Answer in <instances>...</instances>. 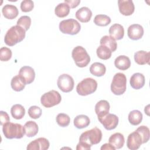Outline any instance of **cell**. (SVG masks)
I'll use <instances>...</instances> for the list:
<instances>
[{
	"mask_svg": "<svg viewBox=\"0 0 150 150\" xmlns=\"http://www.w3.org/2000/svg\"><path fill=\"white\" fill-rule=\"evenodd\" d=\"M102 139V132L100 129L94 127L83 132L77 145V150H90L93 145L100 142Z\"/></svg>",
	"mask_w": 150,
	"mask_h": 150,
	"instance_id": "obj_1",
	"label": "cell"
},
{
	"mask_svg": "<svg viewBox=\"0 0 150 150\" xmlns=\"http://www.w3.org/2000/svg\"><path fill=\"white\" fill-rule=\"evenodd\" d=\"M142 114L141 111L137 110L131 111L128 114V121L132 125H139L142 120Z\"/></svg>",
	"mask_w": 150,
	"mask_h": 150,
	"instance_id": "obj_28",
	"label": "cell"
},
{
	"mask_svg": "<svg viewBox=\"0 0 150 150\" xmlns=\"http://www.w3.org/2000/svg\"><path fill=\"white\" fill-rule=\"evenodd\" d=\"M42 110L39 107L36 105H33L28 109V115L33 119H38L42 115Z\"/></svg>",
	"mask_w": 150,
	"mask_h": 150,
	"instance_id": "obj_38",
	"label": "cell"
},
{
	"mask_svg": "<svg viewBox=\"0 0 150 150\" xmlns=\"http://www.w3.org/2000/svg\"><path fill=\"white\" fill-rule=\"evenodd\" d=\"M10 122V118L8 113L4 111H0V124L1 125H4L5 124Z\"/></svg>",
	"mask_w": 150,
	"mask_h": 150,
	"instance_id": "obj_40",
	"label": "cell"
},
{
	"mask_svg": "<svg viewBox=\"0 0 150 150\" xmlns=\"http://www.w3.org/2000/svg\"><path fill=\"white\" fill-rule=\"evenodd\" d=\"M145 82L144 76L140 73L133 74L130 78V85L132 88L135 90H139L144 86Z\"/></svg>",
	"mask_w": 150,
	"mask_h": 150,
	"instance_id": "obj_17",
	"label": "cell"
},
{
	"mask_svg": "<svg viewBox=\"0 0 150 150\" xmlns=\"http://www.w3.org/2000/svg\"><path fill=\"white\" fill-rule=\"evenodd\" d=\"M2 131L4 136L8 139H21L25 134L23 127L21 124L10 122L3 125Z\"/></svg>",
	"mask_w": 150,
	"mask_h": 150,
	"instance_id": "obj_3",
	"label": "cell"
},
{
	"mask_svg": "<svg viewBox=\"0 0 150 150\" xmlns=\"http://www.w3.org/2000/svg\"><path fill=\"white\" fill-rule=\"evenodd\" d=\"M2 12L4 16L8 19H13L16 18L19 14L17 7L11 4L5 5L2 9Z\"/></svg>",
	"mask_w": 150,
	"mask_h": 150,
	"instance_id": "obj_19",
	"label": "cell"
},
{
	"mask_svg": "<svg viewBox=\"0 0 150 150\" xmlns=\"http://www.w3.org/2000/svg\"><path fill=\"white\" fill-rule=\"evenodd\" d=\"M56 120L57 124L62 127H67L70 122L69 116L64 113H59L57 114Z\"/></svg>",
	"mask_w": 150,
	"mask_h": 150,
	"instance_id": "obj_34",
	"label": "cell"
},
{
	"mask_svg": "<svg viewBox=\"0 0 150 150\" xmlns=\"http://www.w3.org/2000/svg\"><path fill=\"white\" fill-rule=\"evenodd\" d=\"M98 120L107 130L114 129L118 124V117L113 114L108 113Z\"/></svg>",
	"mask_w": 150,
	"mask_h": 150,
	"instance_id": "obj_10",
	"label": "cell"
},
{
	"mask_svg": "<svg viewBox=\"0 0 150 150\" xmlns=\"http://www.w3.org/2000/svg\"><path fill=\"white\" fill-rule=\"evenodd\" d=\"M101 150H115V148L114 146H112L110 143H105L104 144H103L101 147Z\"/></svg>",
	"mask_w": 150,
	"mask_h": 150,
	"instance_id": "obj_42",
	"label": "cell"
},
{
	"mask_svg": "<svg viewBox=\"0 0 150 150\" xmlns=\"http://www.w3.org/2000/svg\"><path fill=\"white\" fill-rule=\"evenodd\" d=\"M118 5L120 12L124 16H130L135 11V6L132 0H119Z\"/></svg>",
	"mask_w": 150,
	"mask_h": 150,
	"instance_id": "obj_13",
	"label": "cell"
},
{
	"mask_svg": "<svg viewBox=\"0 0 150 150\" xmlns=\"http://www.w3.org/2000/svg\"><path fill=\"white\" fill-rule=\"evenodd\" d=\"M50 143L48 139L40 137L30 142L27 146L28 150H46L49 148Z\"/></svg>",
	"mask_w": 150,
	"mask_h": 150,
	"instance_id": "obj_14",
	"label": "cell"
},
{
	"mask_svg": "<svg viewBox=\"0 0 150 150\" xmlns=\"http://www.w3.org/2000/svg\"><path fill=\"white\" fill-rule=\"evenodd\" d=\"M111 22V18L106 15H97L94 19V23L99 26H106Z\"/></svg>",
	"mask_w": 150,
	"mask_h": 150,
	"instance_id": "obj_33",
	"label": "cell"
},
{
	"mask_svg": "<svg viewBox=\"0 0 150 150\" xmlns=\"http://www.w3.org/2000/svg\"><path fill=\"white\" fill-rule=\"evenodd\" d=\"M110 36L115 40H121L124 35V27L118 23H114L109 29L108 30Z\"/></svg>",
	"mask_w": 150,
	"mask_h": 150,
	"instance_id": "obj_20",
	"label": "cell"
},
{
	"mask_svg": "<svg viewBox=\"0 0 150 150\" xmlns=\"http://www.w3.org/2000/svg\"><path fill=\"white\" fill-rule=\"evenodd\" d=\"M31 25V18L29 16H21L16 22V25L22 28L25 31H27Z\"/></svg>",
	"mask_w": 150,
	"mask_h": 150,
	"instance_id": "obj_36",
	"label": "cell"
},
{
	"mask_svg": "<svg viewBox=\"0 0 150 150\" xmlns=\"http://www.w3.org/2000/svg\"><path fill=\"white\" fill-rule=\"evenodd\" d=\"M150 53L144 50H139L134 53V60L139 65L149 64Z\"/></svg>",
	"mask_w": 150,
	"mask_h": 150,
	"instance_id": "obj_23",
	"label": "cell"
},
{
	"mask_svg": "<svg viewBox=\"0 0 150 150\" xmlns=\"http://www.w3.org/2000/svg\"><path fill=\"white\" fill-rule=\"evenodd\" d=\"M97 88V82L91 77L86 78L78 83L76 87L77 93L82 96H86L95 92Z\"/></svg>",
	"mask_w": 150,
	"mask_h": 150,
	"instance_id": "obj_6",
	"label": "cell"
},
{
	"mask_svg": "<svg viewBox=\"0 0 150 150\" xmlns=\"http://www.w3.org/2000/svg\"><path fill=\"white\" fill-rule=\"evenodd\" d=\"M90 72L95 76L101 77L105 74L106 72V67L103 63L95 62L91 65L90 67Z\"/></svg>",
	"mask_w": 150,
	"mask_h": 150,
	"instance_id": "obj_26",
	"label": "cell"
},
{
	"mask_svg": "<svg viewBox=\"0 0 150 150\" xmlns=\"http://www.w3.org/2000/svg\"><path fill=\"white\" fill-rule=\"evenodd\" d=\"M108 142L115 149H120L124 146L125 142L124 137L122 134L116 132L110 137Z\"/></svg>",
	"mask_w": 150,
	"mask_h": 150,
	"instance_id": "obj_21",
	"label": "cell"
},
{
	"mask_svg": "<svg viewBox=\"0 0 150 150\" xmlns=\"http://www.w3.org/2000/svg\"><path fill=\"white\" fill-rule=\"evenodd\" d=\"M11 50L6 47H2L0 49V60L2 62H7L12 57Z\"/></svg>",
	"mask_w": 150,
	"mask_h": 150,
	"instance_id": "obj_37",
	"label": "cell"
},
{
	"mask_svg": "<svg viewBox=\"0 0 150 150\" xmlns=\"http://www.w3.org/2000/svg\"><path fill=\"white\" fill-rule=\"evenodd\" d=\"M114 65L119 70H126L130 67L131 61L128 57L125 55H120L115 59Z\"/></svg>",
	"mask_w": 150,
	"mask_h": 150,
	"instance_id": "obj_22",
	"label": "cell"
},
{
	"mask_svg": "<svg viewBox=\"0 0 150 150\" xmlns=\"http://www.w3.org/2000/svg\"><path fill=\"white\" fill-rule=\"evenodd\" d=\"M74 126L78 129H83L88 127L90 123L89 117L84 114L77 115L73 121Z\"/></svg>",
	"mask_w": 150,
	"mask_h": 150,
	"instance_id": "obj_25",
	"label": "cell"
},
{
	"mask_svg": "<svg viewBox=\"0 0 150 150\" xmlns=\"http://www.w3.org/2000/svg\"><path fill=\"white\" fill-rule=\"evenodd\" d=\"M127 88V78L125 75L122 73H116L111 84V91L117 96L122 95L125 93Z\"/></svg>",
	"mask_w": 150,
	"mask_h": 150,
	"instance_id": "obj_5",
	"label": "cell"
},
{
	"mask_svg": "<svg viewBox=\"0 0 150 150\" xmlns=\"http://www.w3.org/2000/svg\"><path fill=\"white\" fill-rule=\"evenodd\" d=\"M64 2L67 4L70 8H76L80 3V0H64Z\"/></svg>",
	"mask_w": 150,
	"mask_h": 150,
	"instance_id": "obj_41",
	"label": "cell"
},
{
	"mask_svg": "<svg viewBox=\"0 0 150 150\" xmlns=\"http://www.w3.org/2000/svg\"><path fill=\"white\" fill-rule=\"evenodd\" d=\"M70 12V7L65 2L59 4L55 8L54 13L59 18L67 16Z\"/></svg>",
	"mask_w": 150,
	"mask_h": 150,
	"instance_id": "obj_31",
	"label": "cell"
},
{
	"mask_svg": "<svg viewBox=\"0 0 150 150\" xmlns=\"http://www.w3.org/2000/svg\"><path fill=\"white\" fill-rule=\"evenodd\" d=\"M59 27L62 33L71 35L77 34L81 29L80 24L77 21L74 19H68L62 21L59 23Z\"/></svg>",
	"mask_w": 150,
	"mask_h": 150,
	"instance_id": "obj_7",
	"label": "cell"
},
{
	"mask_svg": "<svg viewBox=\"0 0 150 150\" xmlns=\"http://www.w3.org/2000/svg\"><path fill=\"white\" fill-rule=\"evenodd\" d=\"M142 144L140 134L136 131L129 134L127 140V146L131 150L138 149Z\"/></svg>",
	"mask_w": 150,
	"mask_h": 150,
	"instance_id": "obj_11",
	"label": "cell"
},
{
	"mask_svg": "<svg viewBox=\"0 0 150 150\" xmlns=\"http://www.w3.org/2000/svg\"><path fill=\"white\" fill-rule=\"evenodd\" d=\"M144 28L139 24H133L130 25L127 30V35L129 39L137 40L142 38L144 35Z\"/></svg>",
	"mask_w": 150,
	"mask_h": 150,
	"instance_id": "obj_15",
	"label": "cell"
},
{
	"mask_svg": "<svg viewBox=\"0 0 150 150\" xmlns=\"http://www.w3.org/2000/svg\"><path fill=\"white\" fill-rule=\"evenodd\" d=\"M92 12L88 7H81L76 12V18L81 22L86 23L90 21Z\"/></svg>",
	"mask_w": 150,
	"mask_h": 150,
	"instance_id": "obj_18",
	"label": "cell"
},
{
	"mask_svg": "<svg viewBox=\"0 0 150 150\" xmlns=\"http://www.w3.org/2000/svg\"><path fill=\"white\" fill-rule=\"evenodd\" d=\"M141 135L142 140V144L146 143L149 139V129L148 127L145 125H141L136 130Z\"/></svg>",
	"mask_w": 150,
	"mask_h": 150,
	"instance_id": "obj_35",
	"label": "cell"
},
{
	"mask_svg": "<svg viewBox=\"0 0 150 150\" xmlns=\"http://www.w3.org/2000/svg\"><path fill=\"white\" fill-rule=\"evenodd\" d=\"M110 104L105 100H101L97 103L95 105V112L98 117V118H100L109 112L110 111Z\"/></svg>",
	"mask_w": 150,
	"mask_h": 150,
	"instance_id": "obj_16",
	"label": "cell"
},
{
	"mask_svg": "<svg viewBox=\"0 0 150 150\" xmlns=\"http://www.w3.org/2000/svg\"><path fill=\"white\" fill-rule=\"evenodd\" d=\"M62 100L60 93L54 90L44 93L40 98V103L46 108H50L59 104Z\"/></svg>",
	"mask_w": 150,
	"mask_h": 150,
	"instance_id": "obj_8",
	"label": "cell"
},
{
	"mask_svg": "<svg viewBox=\"0 0 150 150\" xmlns=\"http://www.w3.org/2000/svg\"><path fill=\"white\" fill-rule=\"evenodd\" d=\"M26 31L21 26L15 25L9 28L6 32L4 42L6 45L9 46H13L22 42L25 38Z\"/></svg>",
	"mask_w": 150,
	"mask_h": 150,
	"instance_id": "obj_2",
	"label": "cell"
},
{
	"mask_svg": "<svg viewBox=\"0 0 150 150\" xmlns=\"http://www.w3.org/2000/svg\"><path fill=\"white\" fill-rule=\"evenodd\" d=\"M71 56L76 66L79 67L87 66L90 62L89 54L86 50L81 46H77L73 49Z\"/></svg>",
	"mask_w": 150,
	"mask_h": 150,
	"instance_id": "obj_4",
	"label": "cell"
},
{
	"mask_svg": "<svg viewBox=\"0 0 150 150\" xmlns=\"http://www.w3.org/2000/svg\"><path fill=\"white\" fill-rule=\"evenodd\" d=\"M34 8V3L31 0H24L21 3V9L23 12L31 11Z\"/></svg>",
	"mask_w": 150,
	"mask_h": 150,
	"instance_id": "obj_39",
	"label": "cell"
},
{
	"mask_svg": "<svg viewBox=\"0 0 150 150\" xmlns=\"http://www.w3.org/2000/svg\"><path fill=\"white\" fill-rule=\"evenodd\" d=\"M18 75L23 80L26 84L32 83L35 78V72L34 69L28 66L22 67L19 70Z\"/></svg>",
	"mask_w": 150,
	"mask_h": 150,
	"instance_id": "obj_12",
	"label": "cell"
},
{
	"mask_svg": "<svg viewBox=\"0 0 150 150\" xmlns=\"http://www.w3.org/2000/svg\"><path fill=\"white\" fill-rule=\"evenodd\" d=\"M96 53L97 56L103 60H107L110 59L112 54L111 51L108 47L103 45H100L97 47Z\"/></svg>",
	"mask_w": 150,
	"mask_h": 150,
	"instance_id": "obj_32",
	"label": "cell"
},
{
	"mask_svg": "<svg viewBox=\"0 0 150 150\" xmlns=\"http://www.w3.org/2000/svg\"><path fill=\"white\" fill-rule=\"evenodd\" d=\"M11 113L13 118L16 120H21L25 115V109L21 104H16L12 105L11 107Z\"/></svg>",
	"mask_w": 150,
	"mask_h": 150,
	"instance_id": "obj_30",
	"label": "cell"
},
{
	"mask_svg": "<svg viewBox=\"0 0 150 150\" xmlns=\"http://www.w3.org/2000/svg\"><path fill=\"white\" fill-rule=\"evenodd\" d=\"M100 45H103L108 47L111 52H114L116 50L117 47V43L115 40L110 36L105 35L100 39Z\"/></svg>",
	"mask_w": 150,
	"mask_h": 150,
	"instance_id": "obj_27",
	"label": "cell"
},
{
	"mask_svg": "<svg viewBox=\"0 0 150 150\" xmlns=\"http://www.w3.org/2000/svg\"><path fill=\"white\" fill-rule=\"evenodd\" d=\"M11 86L14 91H21L24 89L26 86V83L19 75H17L12 79L11 81Z\"/></svg>",
	"mask_w": 150,
	"mask_h": 150,
	"instance_id": "obj_29",
	"label": "cell"
},
{
	"mask_svg": "<svg viewBox=\"0 0 150 150\" xmlns=\"http://www.w3.org/2000/svg\"><path fill=\"white\" fill-rule=\"evenodd\" d=\"M57 84L59 88L64 93H69L73 90L74 82L73 77L67 74H62L58 77Z\"/></svg>",
	"mask_w": 150,
	"mask_h": 150,
	"instance_id": "obj_9",
	"label": "cell"
},
{
	"mask_svg": "<svg viewBox=\"0 0 150 150\" xmlns=\"http://www.w3.org/2000/svg\"><path fill=\"white\" fill-rule=\"evenodd\" d=\"M23 131L26 137H33L38 134L39 127L35 121H28L23 126Z\"/></svg>",
	"mask_w": 150,
	"mask_h": 150,
	"instance_id": "obj_24",
	"label": "cell"
}]
</instances>
